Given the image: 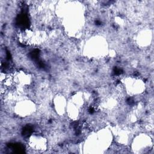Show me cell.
<instances>
[{
  "mask_svg": "<svg viewBox=\"0 0 154 154\" xmlns=\"http://www.w3.org/2000/svg\"><path fill=\"white\" fill-rule=\"evenodd\" d=\"M112 140L111 134L106 129L100 130L97 134L91 135L86 140L84 146L85 150H90L91 153H97V150L102 152V150L106 149Z\"/></svg>",
  "mask_w": 154,
  "mask_h": 154,
  "instance_id": "6da1fadb",
  "label": "cell"
},
{
  "mask_svg": "<svg viewBox=\"0 0 154 154\" xmlns=\"http://www.w3.org/2000/svg\"><path fill=\"white\" fill-rule=\"evenodd\" d=\"M86 55L92 57L102 56L105 53L107 52V43L106 41L101 37L91 38L88 44H86Z\"/></svg>",
  "mask_w": 154,
  "mask_h": 154,
  "instance_id": "7a4b0ae2",
  "label": "cell"
},
{
  "mask_svg": "<svg viewBox=\"0 0 154 154\" xmlns=\"http://www.w3.org/2000/svg\"><path fill=\"white\" fill-rule=\"evenodd\" d=\"M123 83L126 92L131 95L140 94L145 90L144 83L139 78L128 77L123 79Z\"/></svg>",
  "mask_w": 154,
  "mask_h": 154,
  "instance_id": "3957f363",
  "label": "cell"
},
{
  "mask_svg": "<svg viewBox=\"0 0 154 154\" xmlns=\"http://www.w3.org/2000/svg\"><path fill=\"white\" fill-rule=\"evenodd\" d=\"M152 147V141L150 137L141 134L134 138L132 144V149L135 153H146Z\"/></svg>",
  "mask_w": 154,
  "mask_h": 154,
  "instance_id": "277c9868",
  "label": "cell"
},
{
  "mask_svg": "<svg viewBox=\"0 0 154 154\" xmlns=\"http://www.w3.org/2000/svg\"><path fill=\"white\" fill-rule=\"evenodd\" d=\"M36 106L32 101L22 100L15 104L14 109L16 114L20 116L26 117L31 114L35 110Z\"/></svg>",
  "mask_w": 154,
  "mask_h": 154,
  "instance_id": "5b68a950",
  "label": "cell"
},
{
  "mask_svg": "<svg viewBox=\"0 0 154 154\" xmlns=\"http://www.w3.org/2000/svg\"><path fill=\"white\" fill-rule=\"evenodd\" d=\"M47 140L38 135H33L29 137L28 145L32 150L38 152H42L47 149Z\"/></svg>",
  "mask_w": 154,
  "mask_h": 154,
  "instance_id": "8992f818",
  "label": "cell"
},
{
  "mask_svg": "<svg viewBox=\"0 0 154 154\" xmlns=\"http://www.w3.org/2000/svg\"><path fill=\"white\" fill-rule=\"evenodd\" d=\"M57 97L55 99L54 105L56 109V111L60 115H62L65 112V109L67 108L66 105V100L63 96H57Z\"/></svg>",
  "mask_w": 154,
  "mask_h": 154,
  "instance_id": "52a82bcc",
  "label": "cell"
},
{
  "mask_svg": "<svg viewBox=\"0 0 154 154\" xmlns=\"http://www.w3.org/2000/svg\"><path fill=\"white\" fill-rule=\"evenodd\" d=\"M150 37H151V33L150 31H143L140 32V34H139L138 38L139 42L141 43V45H143L144 46H146L150 43Z\"/></svg>",
  "mask_w": 154,
  "mask_h": 154,
  "instance_id": "ba28073f",
  "label": "cell"
}]
</instances>
